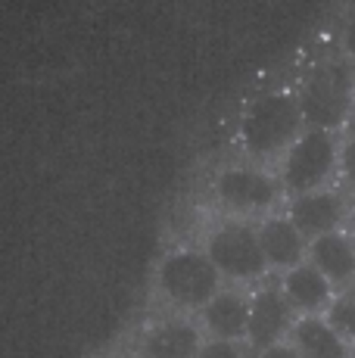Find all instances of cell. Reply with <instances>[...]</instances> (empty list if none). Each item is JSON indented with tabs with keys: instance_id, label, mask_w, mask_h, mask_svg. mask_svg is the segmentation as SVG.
Wrapping results in <instances>:
<instances>
[{
	"instance_id": "12",
	"label": "cell",
	"mask_w": 355,
	"mask_h": 358,
	"mask_svg": "<svg viewBox=\"0 0 355 358\" xmlns=\"http://www.w3.org/2000/svg\"><path fill=\"white\" fill-rule=\"evenodd\" d=\"M284 296L299 312H318L331 299V280L315 265H296L284 278Z\"/></svg>"
},
{
	"instance_id": "6",
	"label": "cell",
	"mask_w": 355,
	"mask_h": 358,
	"mask_svg": "<svg viewBox=\"0 0 355 358\" xmlns=\"http://www.w3.org/2000/svg\"><path fill=\"white\" fill-rule=\"evenodd\" d=\"M215 194L231 209L259 212V209H268L277 199V187L268 175H262L256 169H228L218 175Z\"/></svg>"
},
{
	"instance_id": "7",
	"label": "cell",
	"mask_w": 355,
	"mask_h": 358,
	"mask_svg": "<svg viewBox=\"0 0 355 358\" xmlns=\"http://www.w3.org/2000/svg\"><path fill=\"white\" fill-rule=\"evenodd\" d=\"M293 306L287 302L284 290H259L249 299V343L259 349H268L281 343V336L290 327Z\"/></svg>"
},
{
	"instance_id": "3",
	"label": "cell",
	"mask_w": 355,
	"mask_h": 358,
	"mask_svg": "<svg viewBox=\"0 0 355 358\" xmlns=\"http://www.w3.org/2000/svg\"><path fill=\"white\" fill-rule=\"evenodd\" d=\"M352 81L349 72L337 63L318 66L312 78L305 81L303 94H299V106H303V119L315 131H331L343 125V119L352 109Z\"/></svg>"
},
{
	"instance_id": "19",
	"label": "cell",
	"mask_w": 355,
	"mask_h": 358,
	"mask_svg": "<svg viewBox=\"0 0 355 358\" xmlns=\"http://www.w3.org/2000/svg\"><path fill=\"white\" fill-rule=\"evenodd\" d=\"M343 47H346V53L355 59V10H352L349 22H346V29H343Z\"/></svg>"
},
{
	"instance_id": "18",
	"label": "cell",
	"mask_w": 355,
	"mask_h": 358,
	"mask_svg": "<svg viewBox=\"0 0 355 358\" xmlns=\"http://www.w3.org/2000/svg\"><path fill=\"white\" fill-rule=\"evenodd\" d=\"M259 358H305L303 352H299L296 346H287V343H275V346L262 349V355Z\"/></svg>"
},
{
	"instance_id": "4",
	"label": "cell",
	"mask_w": 355,
	"mask_h": 358,
	"mask_svg": "<svg viewBox=\"0 0 355 358\" xmlns=\"http://www.w3.org/2000/svg\"><path fill=\"white\" fill-rule=\"evenodd\" d=\"M337 165V147H333L331 131H303L296 143L290 147L284 159V184L296 196L321 190V184L331 178Z\"/></svg>"
},
{
	"instance_id": "15",
	"label": "cell",
	"mask_w": 355,
	"mask_h": 358,
	"mask_svg": "<svg viewBox=\"0 0 355 358\" xmlns=\"http://www.w3.org/2000/svg\"><path fill=\"white\" fill-rule=\"evenodd\" d=\"M327 321H331V327L337 330L340 336H349L355 340V302L352 299H337L331 306V312H327Z\"/></svg>"
},
{
	"instance_id": "13",
	"label": "cell",
	"mask_w": 355,
	"mask_h": 358,
	"mask_svg": "<svg viewBox=\"0 0 355 358\" xmlns=\"http://www.w3.org/2000/svg\"><path fill=\"white\" fill-rule=\"evenodd\" d=\"M147 355L150 358H196L200 355V330L187 321H168L150 330L147 336Z\"/></svg>"
},
{
	"instance_id": "5",
	"label": "cell",
	"mask_w": 355,
	"mask_h": 358,
	"mask_svg": "<svg viewBox=\"0 0 355 358\" xmlns=\"http://www.w3.org/2000/svg\"><path fill=\"white\" fill-rule=\"evenodd\" d=\"M206 256L215 262V268L224 278L234 280H256L268 268L259 231H252L249 224H224V228H218L209 237Z\"/></svg>"
},
{
	"instance_id": "2",
	"label": "cell",
	"mask_w": 355,
	"mask_h": 358,
	"mask_svg": "<svg viewBox=\"0 0 355 358\" xmlns=\"http://www.w3.org/2000/svg\"><path fill=\"white\" fill-rule=\"evenodd\" d=\"M218 278L222 271L215 268V262L206 252H194V250H181L172 256L162 259L159 265V287L178 306H203L215 299L218 293Z\"/></svg>"
},
{
	"instance_id": "11",
	"label": "cell",
	"mask_w": 355,
	"mask_h": 358,
	"mask_svg": "<svg viewBox=\"0 0 355 358\" xmlns=\"http://www.w3.org/2000/svg\"><path fill=\"white\" fill-rule=\"evenodd\" d=\"M312 265H315L331 284L352 280L355 278V246H352V240L340 231L312 240Z\"/></svg>"
},
{
	"instance_id": "8",
	"label": "cell",
	"mask_w": 355,
	"mask_h": 358,
	"mask_svg": "<svg viewBox=\"0 0 355 358\" xmlns=\"http://www.w3.org/2000/svg\"><path fill=\"white\" fill-rule=\"evenodd\" d=\"M343 218V203L333 190H312V194H303L293 199L290 206V222L303 231V237H324V234H333Z\"/></svg>"
},
{
	"instance_id": "9",
	"label": "cell",
	"mask_w": 355,
	"mask_h": 358,
	"mask_svg": "<svg viewBox=\"0 0 355 358\" xmlns=\"http://www.w3.org/2000/svg\"><path fill=\"white\" fill-rule=\"evenodd\" d=\"M259 240H262V252L268 259V265L275 268H296L303 265L305 256V237L290 218H268L259 228Z\"/></svg>"
},
{
	"instance_id": "16",
	"label": "cell",
	"mask_w": 355,
	"mask_h": 358,
	"mask_svg": "<svg viewBox=\"0 0 355 358\" xmlns=\"http://www.w3.org/2000/svg\"><path fill=\"white\" fill-rule=\"evenodd\" d=\"M196 358H240V349L231 340H209V343H203Z\"/></svg>"
},
{
	"instance_id": "1",
	"label": "cell",
	"mask_w": 355,
	"mask_h": 358,
	"mask_svg": "<svg viewBox=\"0 0 355 358\" xmlns=\"http://www.w3.org/2000/svg\"><path fill=\"white\" fill-rule=\"evenodd\" d=\"M303 122L305 119H303L299 97L275 91L249 103V109L243 113V122H240V134L249 153L271 156L293 147L303 137Z\"/></svg>"
},
{
	"instance_id": "10",
	"label": "cell",
	"mask_w": 355,
	"mask_h": 358,
	"mask_svg": "<svg viewBox=\"0 0 355 358\" xmlns=\"http://www.w3.org/2000/svg\"><path fill=\"white\" fill-rule=\"evenodd\" d=\"M203 321L212 330L215 340L237 343L240 336L249 334V302L237 293H218L206 308H203Z\"/></svg>"
},
{
	"instance_id": "14",
	"label": "cell",
	"mask_w": 355,
	"mask_h": 358,
	"mask_svg": "<svg viewBox=\"0 0 355 358\" xmlns=\"http://www.w3.org/2000/svg\"><path fill=\"white\" fill-rule=\"evenodd\" d=\"M293 346L299 349L305 358H346L349 349H346L343 336L331 327V321L321 318H303L293 327Z\"/></svg>"
},
{
	"instance_id": "20",
	"label": "cell",
	"mask_w": 355,
	"mask_h": 358,
	"mask_svg": "<svg viewBox=\"0 0 355 358\" xmlns=\"http://www.w3.org/2000/svg\"><path fill=\"white\" fill-rule=\"evenodd\" d=\"M349 240H352V246H355V224H352V234H349Z\"/></svg>"
},
{
	"instance_id": "17",
	"label": "cell",
	"mask_w": 355,
	"mask_h": 358,
	"mask_svg": "<svg viewBox=\"0 0 355 358\" xmlns=\"http://www.w3.org/2000/svg\"><path fill=\"white\" fill-rule=\"evenodd\" d=\"M340 162H343V175H346V181H349L352 187H355V137L343 147V156H340Z\"/></svg>"
}]
</instances>
